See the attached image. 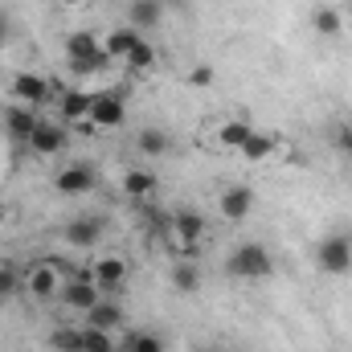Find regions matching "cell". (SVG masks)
Wrapping results in <instances>:
<instances>
[{
  "label": "cell",
  "mask_w": 352,
  "mask_h": 352,
  "mask_svg": "<svg viewBox=\"0 0 352 352\" xmlns=\"http://www.w3.org/2000/svg\"><path fill=\"white\" fill-rule=\"evenodd\" d=\"M66 66H70V74H78V78L102 74V70L111 66V58H107V50H102V37H94V33H70V37H66Z\"/></svg>",
  "instance_id": "6da1fadb"
},
{
  "label": "cell",
  "mask_w": 352,
  "mask_h": 352,
  "mask_svg": "<svg viewBox=\"0 0 352 352\" xmlns=\"http://www.w3.org/2000/svg\"><path fill=\"white\" fill-rule=\"evenodd\" d=\"M226 270L234 274V278H246V283H263L274 274V258H270V250L258 246V242H242V246H234V254H230V263Z\"/></svg>",
  "instance_id": "7a4b0ae2"
},
{
  "label": "cell",
  "mask_w": 352,
  "mask_h": 352,
  "mask_svg": "<svg viewBox=\"0 0 352 352\" xmlns=\"http://www.w3.org/2000/svg\"><path fill=\"white\" fill-rule=\"evenodd\" d=\"M8 94H12V102H21V107H33V111H41L50 98H54V87H50V78L45 74H33V70H21V74H12V82H8Z\"/></svg>",
  "instance_id": "3957f363"
},
{
  "label": "cell",
  "mask_w": 352,
  "mask_h": 352,
  "mask_svg": "<svg viewBox=\"0 0 352 352\" xmlns=\"http://www.w3.org/2000/svg\"><path fill=\"white\" fill-rule=\"evenodd\" d=\"M102 299V287L94 283V274H90V266H82V270H74L70 274V283L62 287V303L70 307V311H82L87 316L90 307Z\"/></svg>",
  "instance_id": "277c9868"
},
{
  "label": "cell",
  "mask_w": 352,
  "mask_h": 352,
  "mask_svg": "<svg viewBox=\"0 0 352 352\" xmlns=\"http://www.w3.org/2000/svg\"><path fill=\"white\" fill-rule=\"evenodd\" d=\"M123 119H127V98L119 94V90H102V94H94V107H90V127H98V131H115V127H123Z\"/></svg>",
  "instance_id": "5b68a950"
},
{
  "label": "cell",
  "mask_w": 352,
  "mask_h": 352,
  "mask_svg": "<svg viewBox=\"0 0 352 352\" xmlns=\"http://www.w3.org/2000/svg\"><path fill=\"white\" fill-rule=\"evenodd\" d=\"M316 263L324 274H349L352 270V238L344 234H328L316 250Z\"/></svg>",
  "instance_id": "8992f818"
},
{
  "label": "cell",
  "mask_w": 352,
  "mask_h": 352,
  "mask_svg": "<svg viewBox=\"0 0 352 352\" xmlns=\"http://www.w3.org/2000/svg\"><path fill=\"white\" fill-rule=\"evenodd\" d=\"M54 188H58V192H66V197L94 192V188H98V168L87 164V160H74V164H66L62 173L54 176Z\"/></svg>",
  "instance_id": "52a82bcc"
},
{
  "label": "cell",
  "mask_w": 352,
  "mask_h": 352,
  "mask_svg": "<svg viewBox=\"0 0 352 352\" xmlns=\"http://www.w3.org/2000/svg\"><path fill=\"white\" fill-rule=\"evenodd\" d=\"M201 238H205V217L197 209H176L173 213V246L176 250L192 254L201 246Z\"/></svg>",
  "instance_id": "ba28073f"
},
{
  "label": "cell",
  "mask_w": 352,
  "mask_h": 352,
  "mask_svg": "<svg viewBox=\"0 0 352 352\" xmlns=\"http://www.w3.org/2000/svg\"><path fill=\"white\" fill-rule=\"evenodd\" d=\"M127 258L123 254H98L94 263H90V274H94V283L102 287V295H115L123 283H127Z\"/></svg>",
  "instance_id": "9c48e42d"
},
{
  "label": "cell",
  "mask_w": 352,
  "mask_h": 352,
  "mask_svg": "<svg viewBox=\"0 0 352 352\" xmlns=\"http://www.w3.org/2000/svg\"><path fill=\"white\" fill-rule=\"evenodd\" d=\"M66 144H70V135H66V127L62 123H50V119H41L37 123V131L29 135V152L33 156H62L66 152Z\"/></svg>",
  "instance_id": "30bf717a"
},
{
  "label": "cell",
  "mask_w": 352,
  "mask_h": 352,
  "mask_svg": "<svg viewBox=\"0 0 352 352\" xmlns=\"http://www.w3.org/2000/svg\"><path fill=\"white\" fill-rule=\"evenodd\" d=\"M25 291H29L37 303L54 299V295L62 291V283H58V266L54 263H33L29 270H25Z\"/></svg>",
  "instance_id": "8fae6325"
},
{
  "label": "cell",
  "mask_w": 352,
  "mask_h": 352,
  "mask_svg": "<svg viewBox=\"0 0 352 352\" xmlns=\"http://www.w3.org/2000/svg\"><path fill=\"white\" fill-rule=\"evenodd\" d=\"M250 209H254V188H250V184H230V188L217 197V213H221L226 221H246Z\"/></svg>",
  "instance_id": "7c38bea8"
},
{
  "label": "cell",
  "mask_w": 352,
  "mask_h": 352,
  "mask_svg": "<svg viewBox=\"0 0 352 352\" xmlns=\"http://www.w3.org/2000/svg\"><path fill=\"white\" fill-rule=\"evenodd\" d=\"M37 123H41V111H33V107L12 102V107L4 111V131H8L12 144H29V135L37 131Z\"/></svg>",
  "instance_id": "4fadbf2b"
},
{
  "label": "cell",
  "mask_w": 352,
  "mask_h": 352,
  "mask_svg": "<svg viewBox=\"0 0 352 352\" xmlns=\"http://www.w3.org/2000/svg\"><path fill=\"white\" fill-rule=\"evenodd\" d=\"M87 328H98V332L119 336V328H123V307H119L111 295H102V299H98V303L87 311Z\"/></svg>",
  "instance_id": "5bb4252c"
},
{
  "label": "cell",
  "mask_w": 352,
  "mask_h": 352,
  "mask_svg": "<svg viewBox=\"0 0 352 352\" xmlns=\"http://www.w3.org/2000/svg\"><path fill=\"white\" fill-rule=\"evenodd\" d=\"M140 41H144V33H140V29L119 25V29H111V33L102 37V50H107V58H111V62H123V58H127Z\"/></svg>",
  "instance_id": "9a60e30c"
},
{
  "label": "cell",
  "mask_w": 352,
  "mask_h": 352,
  "mask_svg": "<svg viewBox=\"0 0 352 352\" xmlns=\"http://www.w3.org/2000/svg\"><path fill=\"white\" fill-rule=\"evenodd\" d=\"M90 107H94V94L90 90H62V98H58V115L66 123H87Z\"/></svg>",
  "instance_id": "2e32d148"
},
{
  "label": "cell",
  "mask_w": 352,
  "mask_h": 352,
  "mask_svg": "<svg viewBox=\"0 0 352 352\" xmlns=\"http://www.w3.org/2000/svg\"><path fill=\"white\" fill-rule=\"evenodd\" d=\"M160 21H164V4H160V0H131V4H127V25H131V29L148 33V29H156Z\"/></svg>",
  "instance_id": "e0dca14e"
},
{
  "label": "cell",
  "mask_w": 352,
  "mask_h": 352,
  "mask_svg": "<svg viewBox=\"0 0 352 352\" xmlns=\"http://www.w3.org/2000/svg\"><path fill=\"white\" fill-rule=\"evenodd\" d=\"M102 234H107L102 217H74L66 226V242L70 246H94V242H102Z\"/></svg>",
  "instance_id": "ac0fdd59"
},
{
  "label": "cell",
  "mask_w": 352,
  "mask_h": 352,
  "mask_svg": "<svg viewBox=\"0 0 352 352\" xmlns=\"http://www.w3.org/2000/svg\"><path fill=\"white\" fill-rule=\"evenodd\" d=\"M119 184H123V192H127L131 201H148V197L156 192V184H160V180H156L152 168H127Z\"/></svg>",
  "instance_id": "d6986e66"
},
{
  "label": "cell",
  "mask_w": 352,
  "mask_h": 352,
  "mask_svg": "<svg viewBox=\"0 0 352 352\" xmlns=\"http://www.w3.org/2000/svg\"><path fill=\"white\" fill-rule=\"evenodd\" d=\"M135 148H140V156L156 160V156H164V152L173 148V135H168L164 127H144V131L135 135Z\"/></svg>",
  "instance_id": "ffe728a7"
},
{
  "label": "cell",
  "mask_w": 352,
  "mask_h": 352,
  "mask_svg": "<svg viewBox=\"0 0 352 352\" xmlns=\"http://www.w3.org/2000/svg\"><path fill=\"white\" fill-rule=\"evenodd\" d=\"M274 152H278V140L270 131H250V140L242 144V160H250V164H263Z\"/></svg>",
  "instance_id": "44dd1931"
},
{
  "label": "cell",
  "mask_w": 352,
  "mask_h": 352,
  "mask_svg": "<svg viewBox=\"0 0 352 352\" xmlns=\"http://www.w3.org/2000/svg\"><path fill=\"white\" fill-rule=\"evenodd\" d=\"M201 287V266L192 258H176L173 263V291L176 295H192Z\"/></svg>",
  "instance_id": "7402d4cb"
},
{
  "label": "cell",
  "mask_w": 352,
  "mask_h": 352,
  "mask_svg": "<svg viewBox=\"0 0 352 352\" xmlns=\"http://www.w3.org/2000/svg\"><path fill=\"white\" fill-rule=\"evenodd\" d=\"M123 66H127V74H135V78H140V74H152V70H156V45H148V37H144V41L123 58Z\"/></svg>",
  "instance_id": "603a6c76"
},
{
  "label": "cell",
  "mask_w": 352,
  "mask_h": 352,
  "mask_svg": "<svg viewBox=\"0 0 352 352\" xmlns=\"http://www.w3.org/2000/svg\"><path fill=\"white\" fill-rule=\"evenodd\" d=\"M250 131H254V127H250L246 119H230V123H221V127H217V144H221V148H230V152H242V144L250 140Z\"/></svg>",
  "instance_id": "cb8c5ba5"
},
{
  "label": "cell",
  "mask_w": 352,
  "mask_h": 352,
  "mask_svg": "<svg viewBox=\"0 0 352 352\" xmlns=\"http://www.w3.org/2000/svg\"><path fill=\"white\" fill-rule=\"evenodd\" d=\"M311 25H316L320 37H340V33H344V16H340L336 8H328V4H320V8L311 12Z\"/></svg>",
  "instance_id": "d4e9b609"
},
{
  "label": "cell",
  "mask_w": 352,
  "mask_h": 352,
  "mask_svg": "<svg viewBox=\"0 0 352 352\" xmlns=\"http://www.w3.org/2000/svg\"><path fill=\"white\" fill-rule=\"evenodd\" d=\"M50 349L54 352H82V328L78 324H62L50 332Z\"/></svg>",
  "instance_id": "484cf974"
},
{
  "label": "cell",
  "mask_w": 352,
  "mask_h": 352,
  "mask_svg": "<svg viewBox=\"0 0 352 352\" xmlns=\"http://www.w3.org/2000/svg\"><path fill=\"white\" fill-rule=\"evenodd\" d=\"M21 287H25V270L8 258H0V299H12Z\"/></svg>",
  "instance_id": "4316f807"
},
{
  "label": "cell",
  "mask_w": 352,
  "mask_h": 352,
  "mask_svg": "<svg viewBox=\"0 0 352 352\" xmlns=\"http://www.w3.org/2000/svg\"><path fill=\"white\" fill-rule=\"evenodd\" d=\"M82 352H119V340L111 332H98V328L82 324Z\"/></svg>",
  "instance_id": "83f0119b"
},
{
  "label": "cell",
  "mask_w": 352,
  "mask_h": 352,
  "mask_svg": "<svg viewBox=\"0 0 352 352\" xmlns=\"http://www.w3.org/2000/svg\"><path fill=\"white\" fill-rule=\"evenodd\" d=\"M123 352H164V340L156 332H131L123 340Z\"/></svg>",
  "instance_id": "f1b7e54d"
},
{
  "label": "cell",
  "mask_w": 352,
  "mask_h": 352,
  "mask_svg": "<svg viewBox=\"0 0 352 352\" xmlns=\"http://www.w3.org/2000/svg\"><path fill=\"white\" fill-rule=\"evenodd\" d=\"M188 87H197V90L213 87V66H192L188 70Z\"/></svg>",
  "instance_id": "f546056e"
},
{
  "label": "cell",
  "mask_w": 352,
  "mask_h": 352,
  "mask_svg": "<svg viewBox=\"0 0 352 352\" xmlns=\"http://www.w3.org/2000/svg\"><path fill=\"white\" fill-rule=\"evenodd\" d=\"M336 148L352 156V119H349V123H340V131H336Z\"/></svg>",
  "instance_id": "4dcf8cb0"
},
{
  "label": "cell",
  "mask_w": 352,
  "mask_h": 352,
  "mask_svg": "<svg viewBox=\"0 0 352 352\" xmlns=\"http://www.w3.org/2000/svg\"><path fill=\"white\" fill-rule=\"evenodd\" d=\"M8 37H12V21H8V12L0 8V45H4Z\"/></svg>",
  "instance_id": "1f68e13d"
},
{
  "label": "cell",
  "mask_w": 352,
  "mask_h": 352,
  "mask_svg": "<svg viewBox=\"0 0 352 352\" xmlns=\"http://www.w3.org/2000/svg\"><path fill=\"white\" fill-rule=\"evenodd\" d=\"M4 226H8V205L0 201V230H4Z\"/></svg>",
  "instance_id": "d6a6232c"
},
{
  "label": "cell",
  "mask_w": 352,
  "mask_h": 352,
  "mask_svg": "<svg viewBox=\"0 0 352 352\" xmlns=\"http://www.w3.org/2000/svg\"><path fill=\"white\" fill-rule=\"evenodd\" d=\"M58 4H66V8H78V4H87V0H58Z\"/></svg>",
  "instance_id": "836d02e7"
},
{
  "label": "cell",
  "mask_w": 352,
  "mask_h": 352,
  "mask_svg": "<svg viewBox=\"0 0 352 352\" xmlns=\"http://www.w3.org/2000/svg\"><path fill=\"white\" fill-rule=\"evenodd\" d=\"M201 352H226V349H201Z\"/></svg>",
  "instance_id": "e575fe53"
}]
</instances>
